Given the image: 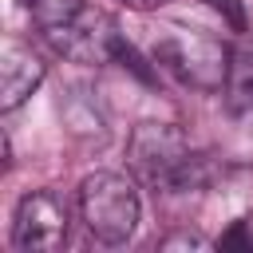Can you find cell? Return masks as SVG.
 <instances>
[{
  "label": "cell",
  "mask_w": 253,
  "mask_h": 253,
  "mask_svg": "<svg viewBox=\"0 0 253 253\" xmlns=\"http://www.w3.org/2000/svg\"><path fill=\"white\" fill-rule=\"evenodd\" d=\"M59 111H63V123H67L71 134H79V138H95V142L107 138V119H103L99 99H95L91 91L75 87V91L59 103Z\"/></svg>",
  "instance_id": "ba28073f"
},
{
  "label": "cell",
  "mask_w": 253,
  "mask_h": 253,
  "mask_svg": "<svg viewBox=\"0 0 253 253\" xmlns=\"http://www.w3.org/2000/svg\"><path fill=\"white\" fill-rule=\"evenodd\" d=\"M217 249H245V253H253V221H249V217L233 221V225L217 237Z\"/></svg>",
  "instance_id": "8fae6325"
},
{
  "label": "cell",
  "mask_w": 253,
  "mask_h": 253,
  "mask_svg": "<svg viewBox=\"0 0 253 253\" xmlns=\"http://www.w3.org/2000/svg\"><path fill=\"white\" fill-rule=\"evenodd\" d=\"M115 63H123L126 71H134L142 83H154V67H150L154 59H142L138 47H134L130 40H123V36H119V43H115Z\"/></svg>",
  "instance_id": "30bf717a"
},
{
  "label": "cell",
  "mask_w": 253,
  "mask_h": 253,
  "mask_svg": "<svg viewBox=\"0 0 253 253\" xmlns=\"http://www.w3.org/2000/svg\"><path fill=\"white\" fill-rule=\"evenodd\" d=\"M28 12L36 16L40 28H51V24H67L83 16V0H28Z\"/></svg>",
  "instance_id": "9c48e42d"
},
{
  "label": "cell",
  "mask_w": 253,
  "mask_h": 253,
  "mask_svg": "<svg viewBox=\"0 0 253 253\" xmlns=\"http://www.w3.org/2000/svg\"><path fill=\"white\" fill-rule=\"evenodd\" d=\"M206 4H210L233 32H245V28H249V20H245V4H241V0H206Z\"/></svg>",
  "instance_id": "7c38bea8"
},
{
  "label": "cell",
  "mask_w": 253,
  "mask_h": 253,
  "mask_svg": "<svg viewBox=\"0 0 253 253\" xmlns=\"http://www.w3.org/2000/svg\"><path fill=\"white\" fill-rule=\"evenodd\" d=\"M79 213H83L95 241L126 245L138 229L142 202H138V190L126 174L99 170V174L83 178V186H79Z\"/></svg>",
  "instance_id": "6da1fadb"
},
{
  "label": "cell",
  "mask_w": 253,
  "mask_h": 253,
  "mask_svg": "<svg viewBox=\"0 0 253 253\" xmlns=\"http://www.w3.org/2000/svg\"><path fill=\"white\" fill-rule=\"evenodd\" d=\"M67 206L51 190H32L20 198L12 217V245L20 253H55L67 241Z\"/></svg>",
  "instance_id": "277c9868"
},
{
  "label": "cell",
  "mask_w": 253,
  "mask_h": 253,
  "mask_svg": "<svg viewBox=\"0 0 253 253\" xmlns=\"http://www.w3.org/2000/svg\"><path fill=\"white\" fill-rule=\"evenodd\" d=\"M225 111L237 126L253 130V43H241L233 47L229 55V75H225Z\"/></svg>",
  "instance_id": "52a82bcc"
},
{
  "label": "cell",
  "mask_w": 253,
  "mask_h": 253,
  "mask_svg": "<svg viewBox=\"0 0 253 253\" xmlns=\"http://www.w3.org/2000/svg\"><path fill=\"white\" fill-rule=\"evenodd\" d=\"M119 28L107 16H75L67 24H51L43 28V40L55 55L71 59V63H115V43H119Z\"/></svg>",
  "instance_id": "5b68a950"
},
{
  "label": "cell",
  "mask_w": 253,
  "mask_h": 253,
  "mask_svg": "<svg viewBox=\"0 0 253 253\" xmlns=\"http://www.w3.org/2000/svg\"><path fill=\"white\" fill-rule=\"evenodd\" d=\"M190 138L182 134V126L174 123H138L130 130L126 142V166L154 190L166 194L170 178L178 174V166L190 158Z\"/></svg>",
  "instance_id": "3957f363"
},
{
  "label": "cell",
  "mask_w": 253,
  "mask_h": 253,
  "mask_svg": "<svg viewBox=\"0 0 253 253\" xmlns=\"http://www.w3.org/2000/svg\"><path fill=\"white\" fill-rule=\"evenodd\" d=\"M47 75V63L20 40H4L0 47V111H16Z\"/></svg>",
  "instance_id": "8992f818"
},
{
  "label": "cell",
  "mask_w": 253,
  "mask_h": 253,
  "mask_svg": "<svg viewBox=\"0 0 253 253\" xmlns=\"http://www.w3.org/2000/svg\"><path fill=\"white\" fill-rule=\"evenodd\" d=\"M229 47L206 32H186V28H166L154 47H150V59L154 67H166L174 71L182 83L198 87V91H217L225 87V75H229Z\"/></svg>",
  "instance_id": "7a4b0ae2"
},
{
  "label": "cell",
  "mask_w": 253,
  "mask_h": 253,
  "mask_svg": "<svg viewBox=\"0 0 253 253\" xmlns=\"http://www.w3.org/2000/svg\"><path fill=\"white\" fill-rule=\"evenodd\" d=\"M123 4H130V8H138V12H150V8H162V4H170V0H123Z\"/></svg>",
  "instance_id": "5bb4252c"
},
{
  "label": "cell",
  "mask_w": 253,
  "mask_h": 253,
  "mask_svg": "<svg viewBox=\"0 0 253 253\" xmlns=\"http://www.w3.org/2000/svg\"><path fill=\"white\" fill-rule=\"evenodd\" d=\"M158 249H162V253H174V249H210V241H206L202 233H190V229H178V233H170V237H162V241H158Z\"/></svg>",
  "instance_id": "4fadbf2b"
}]
</instances>
